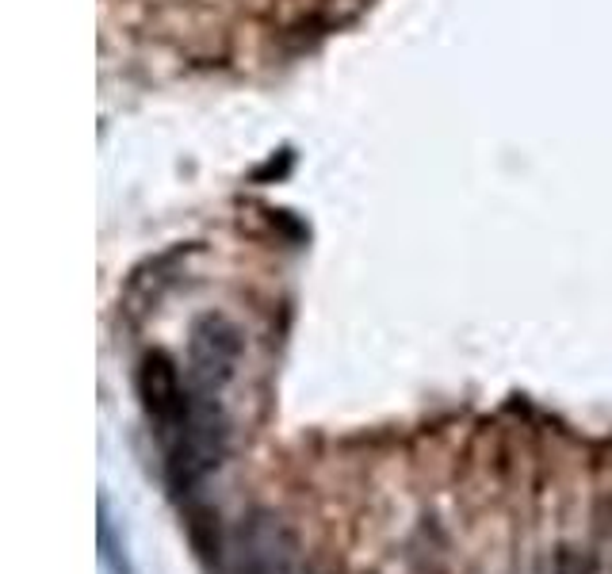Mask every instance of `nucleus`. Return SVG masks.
<instances>
[{"label":"nucleus","mask_w":612,"mask_h":574,"mask_svg":"<svg viewBox=\"0 0 612 574\" xmlns=\"http://www.w3.org/2000/svg\"><path fill=\"white\" fill-rule=\"evenodd\" d=\"M180 513H184V528H188V540H191V548H196V555L203 559L207 566H214L222 559L219 517L211 513V505L196 502V497L180 502Z\"/></svg>","instance_id":"obj_1"}]
</instances>
